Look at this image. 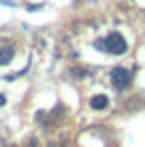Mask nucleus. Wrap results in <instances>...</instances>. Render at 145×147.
Returning a JSON list of instances; mask_svg holds the SVG:
<instances>
[{
  "label": "nucleus",
  "mask_w": 145,
  "mask_h": 147,
  "mask_svg": "<svg viewBox=\"0 0 145 147\" xmlns=\"http://www.w3.org/2000/svg\"><path fill=\"white\" fill-rule=\"evenodd\" d=\"M132 81V75L128 73L126 68H113L111 70V83L115 85L117 90H126Z\"/></svg>",
  "instance_id": "f03ea898"
},
{
  "label": "nucleus",
  "mask_w": 145,
  "mask_h": 147,
  "mask_svg": "<svg viewBox=\"0 0 145 147\" xmlns=\"http://www.w3.org/2000/svg\"><path fill=\"white\" fill-rule=\"evenodd\" d=\"M38 9H43V4H30L28 11H38Z\"/></svg>",
  "instance_id": "39448f33"
},
{
  "label": "nucleus",
  "mask_w": 145,
  "mask_h": 147,
  "mask_svg": "<svg viewBox=\"0 0 145 147\" xmlns=\"http://www.w3.org/2000/svg\"><path fill=\"white\" fill-rule=\"evenodd\" d=\"M126 49H128V43L119 32H111L105 38V51H109L113 55H122V53H126Z\"/></svg>",
  "instance_id": "f257e3e1"
},
{
  "label": "nucleus",
  "mask_w": 145,
  "mask_h": 147,
  "mask_svg": "<svg viewBox=\"0 0 145 147\" xmlns=\"http://www.w3.org/2000/svg\"><path fill=\"white\" fill-rule=\"evenodd\" d=\"M2 105H4V96L0 94V107H2Z\"/></svg>",
  "instance_id": "423d86ee"
},
{
  "label": "nucleus",
  "mask_w": 145,
  "mask_h": 147,
  "mask_svg": "<svg viewBox=\"0 0 145 147\" xmlns=\"http://www.w3.org/2000/svg\"><path fill=\"white\" fill-rule=\"evenodd\" d=\"M107 105H109V98H107V96H94V98L92 100H90V107H92L94 111H100V109H105V107H107Z\"/></svg>",
  "instance_id": "7ed1b4c3"
},
{
  "label": "nucleus",
  "mask_w": 145,
  "mask_h": 147,
  "mask_svg": "<svg viewBox=\"0 0 145 147\" xmlns=\"http://www.w3.org/2000/svg\"><path fill=\"white\" fill-rule=\"evenodd\" d=\"M13 47H0V66L2 64H9L13 60Z\"/></svg>",
  "instance_id": "20e7f679"
}]
</instances>
